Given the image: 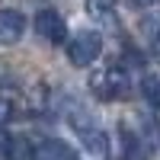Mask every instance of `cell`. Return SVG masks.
Returning <instances> with one entry per match:
<instances>
[{
    "instance_id": "6da1fadb",
    "label": "cell",
    "mask_w": 160,
    "mask_h": 160,
    "mask_svg": "<svg viewBox=\"0 0 160 160\" xmlns=\"http://www.w3.org/2000/svg\"><path fill=\"white\" fill-rule=\"evenodd\" d=\"M90 87L102 99H125L131 90V77L122 64H102V68L90 77Z\"/></svg>"
},
{
    "instance_id": "7a4b0ae2",
    "label": "cell",
    "mask_w": 160,
    "mask_h": 160,
    "mask_svg": "<svg viewBox=\"0 0 160 160\" xmlns=\"http://www.w3.org/2000/svg\"><path fill=\"white\" fill-rule=\"evenodd\" d=\"M102 55V35L99 32H77L68 45V61L74 68H90Z\"/></svg>"
},
{
    "instance_id": "3957f363",
    "label": "cell",
    "mask_w": 160,
    "mask_h": 160,
    "mask_svg": "<svg viewBox=\"0 0 160 160\" xmlns=\"http://www.w3.org/2000/svg\"><path fill=\"white\" fill-rule=\"evenodd\" d=\"M35 35L45 38L48 45H64L68 38V22L58 10H38L35 13Z\"/></svg>"
},
{
    "instance_id": "277c9868",
    "label": "cell",
    "mask_w": 160,
    "mask_h": 160,
    "mask_svg": "<svg viewBox=\"0 0 160 160\" xmlns=\"http://www.w3.org/2000/svg\"><path fill=\"white\" fill-rule=\"evenodd\" d=\"M26 32V16L13 7L0 10V45H16Z\"/></svg>"
},
{
    "instance_id": "5b68a950",
    "label": "cell",
    "mask_w": 160,
    "mask_h": 160,
    "mask_svg": "<svg viewBox=\"0 0 160 160\" xmlns=\"http://www.w3.org/2000/svg\"><path fill=\"white\" fill-rule=\"evenodd\" d=\"M151 157V148L138 131L131 128H122V160H148Z\"/></svg>"
},
{
    "instance_id": "8992f818",
    "label": "cell",
    "mask_w": 160,
    "mask_h": 160,
    "mask_svg": "<svg viewBox=\"0 0 160 160\" xmlns=\"http://www.w3.org/2000/svg\"><path fill=\"white\" fill-rule=\"evenodd\" d=\"M32 160H71V148L64 141L45 138V141L32 144Z\"/></svg>"
},
{
    "instance_id": "52a82bcc",
    "label": "cell",
    "mask_w": 160,
    "mask_h": 160,
    "mask_svg": "<svg viewBox=\"0 0 160 160\" xmlns=\"http://www.w3.org/2000/svg\"><path fill=\"white\" fill-rule=\"evenodd\" d=\"M80 138H83V148H87L93 157L102 160L106 154H109V135H106L102 128L93 125V128H87V131H80Z\"/></svg>"
},
{
    "instance_id": "ba28073f",
    "label": "cell",
    "mask_w": 160,
    "mask_h": 160,
    "mask_svg": "<svg viewBox=\"0 0 160 160\" xmlns=\"http://www.w3.org/2000/svg\"><path fill=\"white\" fill-rule=\"evenodd\" d=\"M3 154H7V160H32V144L26 138H7Z\"/></svg>"
},
{
    "instance_id": "9c48e42d",
    "label": "cell",
    "mask_w": 160,
    "mask_h": 160,
    "mask_svg": "<svg viewBox=\"0 0 160 160\" xmlns=\"http://www.w3.org/2000/svg\"><path fill=\"white\" fill-rule=\"evenodd\" d=\"M141 93H144V99H148L151 106H160V77L157 74H148L141 80Z\"/></svg>"
},
{
    "instance_id": "30bf717a",
    "label": "cell",
    "mask_w": 160,
    "mask_h": 160,
    "mask_svg": "<svg viewBox=\"0 0 160 160\" xmlns=\"http://www.w3.org/2000/svg\"><path fill=\"white\" fill-rule=\"evenodd\" d=\"M112 7H115V0H87V10H90V16H109L112 13Z\"/></svg>"
},
{
    "instance_id": "8fae6325",
    "label": "cell",
    "mask_w": 160,
    "mask_h": 160,
    "mask_svg": "<svg viewBox=\"0 0 160 160\" xmlns=\"http://www.w3.org/2000/svg\"><path fill=\"white\" fill-rule=\"evenodd\" d=\"M13 112H16V109H13V102H10V99H0V125H7L10 118H13Z\"/></svg>"
},
{
    "instance_id": "7c38bea8",
    "label": "cell",
    "mask_w": 160,
    "mask_h": 160,
    "mask_svg": "<svg viewBox=\"0 0 160 160\" xmlns=\"http://www.w3.org/2000/svg\"><path fill=\"white\" fill-rule=\"evenodd\" d=\"M154 48H157V51H160V32H157V35H154Z\"/></svg>"
}]
</instances>
